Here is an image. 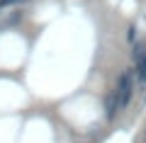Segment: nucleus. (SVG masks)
I'll use <instances>...</instances> for the list:
<instances>
[{
    "mask_svg": "<svg viewBox=\"0 0 146 143\" xmlns=\"http://www.w3.org/2000/svg\"><path fill=\"white\" fill-rule=\"evenodd\" d=\"M115 97H117V104H119V112H124L131 102V95H134V71H124L117 80V87L115 90Z\"/></svg>",
    "mask_w": 146,
    "mask_h": 143,
    "instance_id": "1",
    "label": "nucleus"
},
{
    "mask_svg": "<svg viewBox=\"0 0 146 143\" xmlns=\"http://www.w3.org/2000/svg\"><path fill=\"white\" fill-rule=\"evenodd\" d=\"M15 3H20V0H0V10H5V7L15 5Z\"/></svg>",
    "mask_w": 146,
    "mask_h": 143,
    "instance_id": "2",
    "label": "nucleus"
}]
</instances>
